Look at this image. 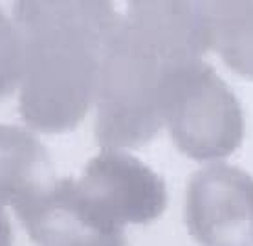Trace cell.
<instances>
[{
  "instance_id": "2",
  "label": "cell",
  "mask_w": 253,
  "mask_h": 246,
  "mask_svg": "<svg viewBox=\"0 0 253 246\" xmlns=\"http://www.w3.org/2000/svg\"><path fill=\"white\" fill-rule=\"evenodd\" d=\"M169 68L123 17L103 59L95 94L94 133L103 149L139 147L160 133L162 83Z\"/></svg>"
},
{
  "instance_id": "9",
  "label": "cell",
  "mask_w": 253,
  "mask_h": 246,
  "mask_svg": "<svg viewBox=\"0 0 253 246\" xmlns=\"http://www.w3.org/2000/svg\"><path fill=\"white\" fill-rule=\"evenodd\" d=\"M209 39V51H216L229 70L253 79V2L224 0L198 2Z\"/></svg>"
},
{
  "instance_id": "10",
  "label": "cell",
  "mask_w": 253,
  "mask_h": 246,
  "mask_svg": "<svg viewBox=\"0 0 253 246\" xmlns=\"http://www.w3.org/2000/svg\"><path fill=\"white\" fill-rule=\"evenodd\" d=\"M24 45L15 20L0 9V99L13 94L22 81Z\"/></svg>"
},
{
  "instance_id": "1",
  "label": "cell",
  "mask_w": 253,
  "mask_h": 246,
  "mask_svg": "<svg viewBox=\"0 0 253 246\" xmlns=\"http://www.w3.org/2000/svg\"><path fill=\"white\" fill-rule=\"evenodd\" d=\"M13 17L24 45L20 116L41 133L74 129L95 103L103 59L123 15L108 2L24 0Z\"/></svg>"
},
{
  "instance_id": "8",
  "label": "cell",
  "mask_w": 253,
  "mask_h": 246,
  "mask_svg": "<svg viewBox=\"0 0 253 246\" xmlns=\"http://www.w3.org/2000/svg\"><path fill=\"white\" fill-rule=\"evenodd\" d=\"M53 167L46 147L30 131L0 125V204H19L48 188Z\"/></svg>"
},
{
  "instance_id": "7",
  "label": "cell",
  "mask_w": 253,
  "mask_h": 246,
  "mask_svg": "<svg viewBox=\"0 0 253 246\" xmlns=\"http://www.w3.org/2000/svg\"><path fill=\"white\" fill-rule=\"evenodd\" d=\"M126 26L174 66L209 53V39L198 2H130Z\"/></svg>"
},
{
  "instance_id": "11",
  "label": "cell",
  "mask_w": 253,
  "mask_h": 246,
  "mask_svg": "<svg viewBox=\"0 0 253 246\" xmlns=\"http://www.w3.org/2000/svg\"><path fill=\"white\" fill-rule=\"evenodd\" d=\"M0 246H13V232L7 215L0 208Z\"/></svg>"
},
{
  "instance_id": "3",
  "label": "cell",
  "mask_w": 253,
  "mask_h": 246,
  "mask_svg": "<svg viewBox=\"0 0 253 246\" xmlns=\"http://www.w3.org/2000/svg\"><path fill=\"white\" fill-rule=\"evenodd\" d=\"M162 114L178 151L198 162L229 156L244 138L241 103L202 59L165 72Z\"/></svg>"
},
{
  "instance_id": "6",
  "label": "cell",
  "mask_w": 253,
  "mask_h": 246,
  "mask_svg": "<svg viewBox=\"0 0 253 246\" xmlns=\"http://www.w3.org/2000/svg\"><path fill=\"white\" fill-rule=\"evenodd\" d=\"M37 246H128L123 228L101 221L74 178H61L15 208Z\"/></svg>"
},
{
  "instance_id": "5",
  "label": "cell",
  "mask_w": 253,
  "mask_h": 246,
  "mask_svg": "<svg viewBox=\"0 0 253 246\" xmlns=\"http://www.w3.org/2000/svg\"><path fill=\"white\" fill-rule=\"evenodd\" d=\"M76 182L90 209L112 226L151 222L167 206L162 177L136 156L118 149H103L95 154Z\"/></svg>"
},
{
  "instance_id": "4",
  "label": "cell",
  "mask_w": 253,
  "mask_h": 246,
  "mask_svg": "<svg viewBox=\"0 0 253 246\" xmlns=\"http://www.w3.org/2000/svg\"><path fill=\"white\" fill-rule=\"evenodd\" d=\"M185 224L200 246H253V178L222 162L193 173Z\"/></svg>"
}]
</instances>
